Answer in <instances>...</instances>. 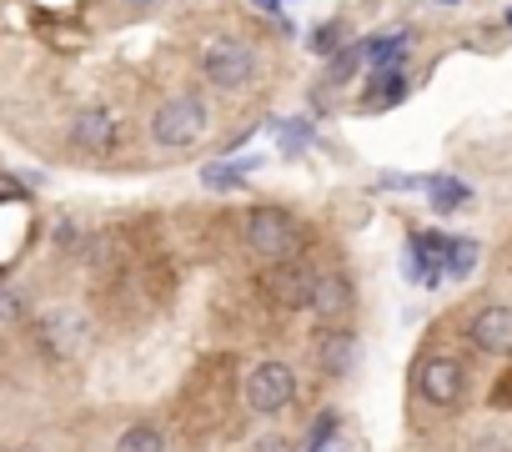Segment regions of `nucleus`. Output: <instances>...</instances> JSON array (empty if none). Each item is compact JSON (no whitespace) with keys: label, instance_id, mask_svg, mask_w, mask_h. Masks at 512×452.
I'll use <instances>...</instances> for the list:
<instances>
[{"label":"nucleus","instance_id":"obj_1","mask_svg":"<svg viewBox=\"0 0 512 452\" xmlns=\"http://www.w3.org/2000/svg\"><path fill=\"white\" fill-rule=\"evenodd\" d=\"M241 237H246L251 257H262L267 267L272 262H287V257H302V247H307L302 221L292 211H282V206H256L246 216V232Z\"/></svg>","mask_w":512,"mask_h":452},{"label":"nucleus","instance_id":"obj_2","mask_svg":"<svg viewBox=\"0 0 512 452\" xmlns=\"http://www.w3.org/2000/svg\"><path fill=\"white\" fill-rule=\"evenodd\" d=\"M206 126H211L206 101L191 96V91H181V96H166V101L156 106V116H151V141H156L161 151H186V146H196V141L206 136Z\"/></svg>","mask_w":512,"mask_h":452},{"label":"nucleus","instance_id":"obj_3","mask_svg":"<svg viewBox=\"0 0 512 452\" xmlns=\"http://www.w3.org/2000/svg\"><path fill=\"white\" fill-rule=\"evenodd\" d=\"M317 282H322V272H317L312 262L287 257V262H272V267H267L262 292H267V302H272V307H282V312H312Z\"/></svg>","mask_w":512,"mask_h":452},{"label":"nucleus","instance_id":"obj_4","mask_svg":"<svg viewBox=\"0 0 512 452\" xmlns=\"http://www.w3.org/2000/svg\"><path fill=\"white\" fill-rule=\"evenodd\" d=\"M246 407L262 412V417H282L292 402H297V372L287 362H256L246 372V387H241Z\"/></svg>","mask_w":512,"mask_h":452},{"label":"nucleus","instance_id":"obj_5","mask_svg":"<svg viewBox=\"0 0 512 452\" xmlns=\"http://www.w3.org/2000/svg\"><path fill=\"white\" fill-rule=\"evenodd\" d=\"M417 397L432 407H457L467 397V367L452 352H432L417 362Z\"/></svg>","mask_w":512,"mask_h":452},{"label":"nucleus","instance_id":"obj_6","mask_svg":"<svg viewBox=\"0 0 512 452\" xmlns=\"http://www.w3.org/2000/svg\"><path fill=\"white\" fill-rule=\"evenodd\" d=\"M36 342H41L56 362H71V357H81V352L91 347V322H86L76 307H51V312H41V322H36Z\"/></svg>","mask_w":512,"mask_h":452},{"label":"nucleus","instance_id":"obj_7","mask_svg":"<svg viewBox=\"0 0 512 452\" xmlns=\"http://www.w3.org/2000/svg\"><path fill=\"white\" fill-rule=\"evenodd\" d=\"M201 76H206L216 91H241V86H251V76H256V51L241 46V41H211V46L201 51Z\"/></svg>","mask_w":512,"mask_h":452},{"label":"nucleus","instance_id":"obj_8","mask_svg":"<svg viewBox=\"0 0 512 452\" xmlns=\"http://www.w3.org/2000/svg\"><path fill=\"white\" fill-rule=\"evenodd\" d=\"M352 307H357L352 277H347V272H322V282H317V297H312L317 327H347Z\"/></svg>","mask_w":512,"mask_h":452},{"label":"nucleus","instance_id":"obj_9","mask_svg":"<svg viewBox=\"0 0 512 452\" xmlns=\"http://www.w3.org/2000/svg\"><path fill=\"white\" fill-rule=\"evenodd\" d=\"M467 342L487 357H512V307H482L472 322H467Z\"/></svg>","mask_w":512,"mask_h":452},{"label":"nucleus","instance_id":"obj_10","mask_svg":"<svg viewBox=\"0 0 512 452\" xmlns=\"http://www.w3.org/2000/svg\"><path fill=\"white\" fill-rule=\"evenodd\" d=\"M121 136V121L106 111V106H86L76 121H71V146L86 151V156H106Z\"/></svg>","mask_w":512,"mask_h":452},{"label":"nucleus","instance_id":"obj_11","mask_svg":"<svg viewBox=\"0 0 512 452\" xmlns=\"http://www.w3.org/2000/svg\"><path fill=\"white\" fill-rule=\"evenodd\" d=\"M312 352H317V367L332 382H342L357 367V332L352 327H317V347Z\"/></svg>","mask_w":512,"mask_h":452},{"label":"nucleus","instance_id":"obj_12","mask_svg":"<svg viewBox=\"0 0 512 452\" xmlns=\"http://www.w3.org/2000/svg\"><path fill=\"white\" fill-rule=\"evenodd\" d=\"M407 46H412L407 31H402V36H377V41L362 46V56L372 61V71H397V61L407 56Z\"/></svg>","mask_w":512,"mask_h":452},{"label":"nucleus","instance_id":"obj_13","mask_svg":"<svg viewBox=\"0 0 512 452\" xmlns=\"http://www.w3.org/2000/svg\"><path fill=\"white\" fill-rule=\"evenodd\" d=\"M116 452H166V432L151 427V422H131V427L116 437Z\"/></svg>","mask_w":512,"mask_h":452},{"label":"nucleus","instance_id":"obj_14","mask_svg":"<svg viewBox=\"0 0 512 452\" xmlns=\"http://www.w3.org/2000/svg\"><path fill=\"white\" fill-rule=\"evenodd\" d=\"M407 101V76L402 71H377L367 86V106H397Z\"/></svg>","mask_w":512,"mask_h":452},{"label":"nucleus","instance_id":"obj_15","mask_svg":"<svg viewBox=\"0 0 512 452\" xmlns=\"http://www.w3.org/2000/svg\"><path fill=\"white\" fill-rule=\"evenodd\" d=\"M337 427H342V412H322V417L312 422V432H307V452H322V447L337 437Z\"/></svg>","mask_w":512,"mask_h":452},{"label":"nucleus","instance_id":"obj_16","mask_svg":"<svg viewBox=\"0 0 512 452\" xmlns=\"http://www.w3.org/2000/svg\"><path fill=\"white\" fill-rule=\"evenodd\" d=\"M312 46H317V56H337V46H342V21L322 26V31L312 36Z\"/></svg>","mask_w":512,"mask_h":452},{"label":"nucleus","instance_id":"obj_17","mask_svg":"<svg viewBox=\"0 0 512 452\" xmlns=\"http://www.w3.org/2000/svg\"><path fill=\"white\" fill-rule=\"evenodd\" d=\"M432 201L447 211V206H457V201H467V186H457V181H432Z\"/></svg>","mask_w":512,"mask_h":452},{"label":"nucleus","instance_id":"obj_18","mask_svg":"<svg viewBox=\"0 0 512 452\" xmlns=\"http://www.w3.org/2000/svg\"><path fill=\"white\" fill-rule=\"evenodd\" d=\"M26 312V292H0V322H16Z\"/></svg>","mask_w":512,"mask_h":452},{"label":"nucleus","instance_id":"obj_19","mask_svg":"<svg viewBox=\"0 0 512 452\" xmlns=\"http://www.w3.org/2000/svg\"><path fill=\"white\" fill-rule=\"evenodd\" d=\"M472 257H477V247H472V242H452V262H447V267L462 277V272H472Z\"/></svg>","mask_w":512,"mask_h":452},{"label":"nucleus","instance_id":"obj_20","mask_svg":"<svg viewBox=\"0 0 512 452\" xmlns=\"http://www.w3.org/2000/svg\"><path fill=\"white\" fill-rule=\"evenodd\" d=\"M206 181H211V186H236V181H241V171H236V166H211V171H206Z\"/></svg>","mask_w":512,"mask_h":452},{"label":"nucleus","instance_id":"obj_21","mask_svg":"<svg viewBox=\"0 0 512 452\" xmlns=\"http://www.w3.org/2000/svg\"><path fill=\"white\" fill-rule=\"evenodd\" d=\"M121 6L131 11V16H151V11H161L166 0H121Z\"/></svg>","mask_w":512,"mask_h":452},{"label":"nucleus","instance_id":"obj_22","mask_svg":"<svg viewBox=\"0 0 512 452\" xmlns=\"http://www.w3.org/2000/svg\"><path fill=\"white\" fill-rule=\"evenodd\" d=\"M251 452H297V447H292L287 437H262V442H256Z\"/></svg>","mask_w":512,"mask_h":452},{"label":"nucleus","instance_id":"obj_23","mask_svg":"<svg viewBox=\"0 0 512 452\" xmlns=\"http://www.w3.org/2000/svg\"><path fill=\"white\" fill-rule=\"evenodd\" d=\"M472 452H512V447H507V442H497V437H477V442H472Z\"/></svg>","mask_w":512,"mask_h":452},{"label":"nucleus","instance_id":"obj_24","mask_svg":"<svg viewBox=\"0 0 512 452\" xmlns=\"http://www.w3.org/2000/svg\"><path fill=\"white\" fill-rule=\"evenodd\" d=\"M0 196H21V186H11V181H0Z\"/></svg>","mask_w":512,"mask_h":452},{"label":"nucleus","instance_id":"obj_25","mask_svg":"<svg viewBox=\"0 0 512 452\" xmlns=\"http://www.w3.org/2000/svg\"><path fill=\"white\" fill-rule=\"evenodd\" d=\"M442 6H457V0H442Z\"/></svg>","mask_w":512,"mask_h":452},{"label":"nucleus","instance_id":"obj_26","mask_svg":"<svg viewBox=\"0 0 512 452\" xmlns=\"http://www.w3.org/2000/svg\"><path fill=\"white\" fill-rule=\"evenodd\" d=\"M507 26H512V11H507Z\"/></svg>","mask_w":512,"mask_h":452}]
</instances>
